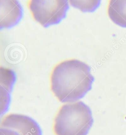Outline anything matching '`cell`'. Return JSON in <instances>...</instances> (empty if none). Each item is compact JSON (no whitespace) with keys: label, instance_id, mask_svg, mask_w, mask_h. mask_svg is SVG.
<instances>
[{"label":"cell","instance_id":"ba28073f","mask_svg":"<svg viewBox=\"0 0 126 135\" xmlns=\"http://www.w3.org/2000/svg\"><path fill=\"white\" fill-rule=\"evenodd\" d=\"M70 4L73 7L84 12L94 11L100 4V1H70Z\"/></svg>","mask_w":126,"mask_h":135},{"label":"cell","instance_id":"9c48e42d","mask_svg":"<svg viewBox=\"0 0 126 135\" xmlns=\"http://www.w3.org/2000/svg\"><path fill=\"white\" fill-rule=\"evenodd\" d=\"M0 135H18L15 132L7 128H0Z\"/></svg>","mask_w":126,"mask_h":135},{"label":"cell","instance_id":"6da1fadb","mask_svg":"<svg viewBox=\"0 0 126 135\" xmlns=\"http://www.w3.org/2000/svg\"><path fill=\"white\" fill-rule=\"evenodd\" d=\"M94 81L88 65L75 59L68 60L53 69L51 90L62 103L73 102L84 96L92 88Z\"/></svg>","mask_w":126,"mask_h":135},{"label":"cell","instance_id":"7a4b0ae2","mask_svg":"<svg viewBox=\"0 0 126 135\" xmlns=\"http://www.w3.org/2000/svg\"><path fill=\"white\" fill-rule=\"evenodd\" d=\"M90 108L82 101L63 105L54 119L55 135H87L93 123Z\"/></svg>","mask_w":126,"mask_h":135},{"label":"cell","instance_id":"52a82bcc","mask_svg":"<svg viewBox=\"0 0 126 135\" xmlns=\"http://www.w3.org/2000/svg\"><path fill=\"white\" fill-rule=\"evenodd\" d=\"M108 13L109 18L114 23L126 28V0L109 1Z\"/></svg>","mask_w":126,"mask_h":135},{"label":"cell","instance_id":"3957f363","mask_svg":"<svg viewBox=\"0 0 126 135\" xmlns=\"http://www.w3.org/2000/svg\"><path fill=\"white\" fill-rule=\"evenodd\" d=\"M28 6L32 17L44 27L59 23L69 8L66 0H32Z\"/></svg>","mask_w":126,"mask_h":135},{"label":"cell","instance_id":"5b68a950","mask_svg":"<svg viewBox=\"0 0 126 135\" xmlns=\"http://www.w3.org/2000/svg\"><path fill=\"white\" fill-rule=\"evenodd\" d=\"M23 16V9L17 1L1 0V28H10L16 25Z\"/></svg>","mask_w":126,"mask_h":135},{"label":"cell","instance_id":"8992f818","mask_svg":"<svg viewBox=\"0 0 126 135\" xmlns=\"http://www.w3.org/2000/svg\"><path fill=\"white\" fill-rule=\"evenodd\" d=\"M15 81V73L8 69L1 68V81L4 85V92L1 93V114L4 113L10 102V93Z\"/></svg>","mask_w":126,"mask_h":135},{"label":"cell","instance_id":"277c9868","mask_svg":"<svg viewBox=\"0 0 126 135\" xmlns=\"http://www.w3.org/2000/svg\"><path fill=\"white\" fill-rule=\"evenodd\" d=\"M0 128H7L18 135H42L40 126L32 118L23 114H8L1 120Z\"/></svg>","mask_w":126,"mask_h":135}]
</instances>
